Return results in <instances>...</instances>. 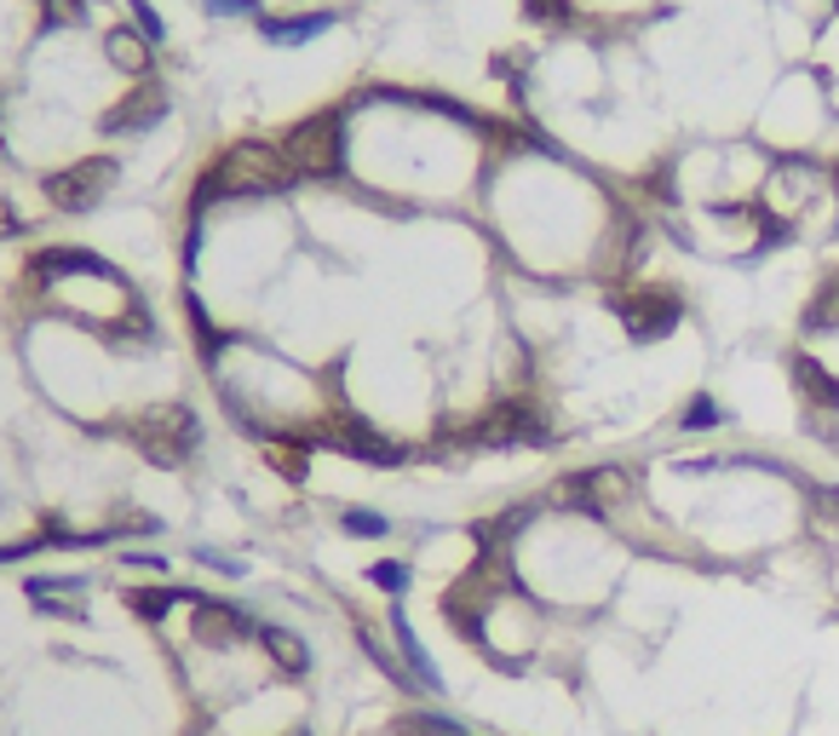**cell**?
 Returning <instances> with one entry per match:
<instances>
[{"mask_svg":"<svg viewBox=\"0 0 839 736\" xmlns=\"http://www.w3.org/2000/svg\"><path fill=\"white\" fill-rule=\"evenodd\" d=\"M23 276H30V288H46L53 294L58 283H69V276H92V283H110V288H133L126 276L104 260V253H92V248H35L30 260H23Z\"/></svg>","mask_w":839,"mask_h":736,"instance_id":"obj_4","label":"cell"},{"mask_svg":"<svg viewBox=\"0 0 839 736\" xmlns=\"http://www.w3.org/2000/svg\"><path fill=\"white\" fill-rule=\"evenodd\" d=\"M201 598V587H126L121 593V604L126 611H133L144 627H162L173 611H179V604H196Z\"/></svg>","mask_w":839,"mask_h":736,"instance_id":"obj_12","label":"cell"},{"mask_svg":"<svg viewBox=\"0 0 839 736\" xmlns=\"http://www.w3.org/2000/svg\"><path fill=\"white\" fill-rule=\"evenodd\" d=\"M190 558H196L201 570H213L219 581H242V575H247V564H242V558L219 552V547H190Z\"/></svg>","mask_w":839,"mask_h":736,"instance_id":"obj_22","label":"cell"},{"mask_svg":"<svg viewBox=\"0 0 839 736\" xmlns=\"http://www.w3.org/2000/svg\"><path fill=\"white\" fill-rule=\"evenodd\" d=\"M609 306H616V317H621L632 345H655V340H667L673 328L684 322V299L673 288H627V294L609 299Z\"/></svg>","mask_w":839,"mask_h":736,"instance_id":"obj_5","label":"cell"},{"mask_svg":"<svg viewBox=\"0 0 839 736\" xmlns=\"http://www.w3.org/2000/svg\"><path fill=\"white\" fill-rule=\"evenodd\" d=\"M368 587H379L386 598H402L415 587V564H409V558H374V564H368Z\"/></svg>","mask_w":839,"mask_h":736,"instance_id":"obj_16","label":"cell"},{"mask_svg":"<svg viewBox=\"0 0 839 736\" xmlns=\"http://www.w3.org/2000/svg\"><path fill=\"white\" fill-rule=\"evenodd\" d=\"M201 12H208V18H247V23L265 18L260 0H201Z\"/></svg>","mask_w":839,"mask_h":736,"instance_id":"obj_24","label":"cell"},{"mask_svg":"<svg viewBox=\"0 0 839 736\" xmlns=\"http://www.w3.org/2000/svg\"><path fill=\"white\" fill-rule=\"evenodd\" d=\"M104 58L126 75V81H144V75H156V46L139 41L133 23H121V30H104Z\"/></svg>","mask_w":839,"mask_h":736,"instance_id":"obj_10","label":"cell"},{"mask_svg":"<svg viewBox=\"0 0 839 736\" xmlns=\"http://www.w3.org/2000/svg\"><path fill=\"white\" fill-rule=\"evenodd\" d=\"M253 645L265 650V662L276 668V679H305V673H311V645H305L294 627L260 622V639H253Z\"/></svg>","mask_w":839,"mask_h":736,"instance_id":"obj_9","label":"cell"},{"mask_svg":"<svg viewBox=\"0 0 839 736\" xmlns=\"http://www.w3.org/2000/svg\"><path fill=\"white\" fill-rule=\"evenodd\" d=\"M167 110H173L167 81H162V75H144V81H126L121 105L104 110V133L110 139H121V133H150V127L167 121Z\"/></svg>","mask_w":839,"mask_h":736,"instance_id":"obj_6","label":"cell"},{"mask_svg":"<svg viewBox=\"0 0 839 736\" xmlns=\"http://www.w3.org/2000/svg\"><path fill=\"white\" fill-rule=\"evenodd\" d=\"M805 328H810V334H828V328H839V271L823 276V288L805 299Z\"/></svg>","mask_w":839,"mask_h":736,"instance_id":"obj_14","label":"cell"},{"mask_svg":"<svg viewBox=\"0 0 839 736\" xmlns=\"http://www.w3.org/2000/svg\"><path fill=\"white\" fill-rule=\"evenodd\" d=\"M787 374H794V392L810 403V409L839 415V374H828L817 358H805V351H794V358H787Z\"/></svg>","mask_w":839,"mask_h":736,"instance_id":"obj_11","label":"cell"},{"mask_svg":"<svg viewBox=\"0 0 839 736\" xmlns=\"http://www.w3.org/2000/svg\"><path fill=\"white\" fill-rule=\"evenodd\" d=\"M340 529L351 541H386L391 536V518L374 513V506H340Z\"/></svg>","mask_w":839,"mask_h":736,"instance_id":"obj_18","label":"cell"},{"mask_svg":"<svg viewBox=\"0 0 839 736\" xmlns=\"http://www.w3.org/2000/svg\"><path fill=\"white\" fill-rule=\"evenodd\" d=\"M260 41L265 46H305V41H317L328 30H340V12L334 7H311V12H265L260 23Z\"/></svg>","mask_w":839,"mask_h":736,"instance_id":"obj_8","label":"cell"},{"mask_svg":"<svg viewBox=\"0 0 839 736\" xmlns=\"http://www.w3.org/2000/svg\"><path fill=\"white\" fill-rule=\"evenodd\" d=\"M386 627H391V645H397V656H402V668H409L415 691H420V696H443L449 679H443L438 662H431V650H426V639L415 633V616H409V604H402V598H391Z\"/></svg>","mask_w":839,"mask_h":736,"instance_id":"obj_7","label":"cell"},{"mask_svg":"<svg viewBox=\"0 0 839 736\" xmlns=\"http://www.w3.org/2000/svg\"><path fill=\"white\" fill-rule=\"evenodd\" d=\"M46 552V536L35 529V536H23V541H0V564H23V558H35Z\"/></svg>","mask_w":839,"mask_h":736,"instance_id":"obj_25","label":"cell"},{"mask_svg":"<svg viewBox=\"0 0 839 736\" xmlns=\"http://www.w3.org/2000/svg\"><path fill=\"white\" fill-rule=\"evenodd\" d=\"M725 420H730V415L719 409L714 397H691V403L678 409V426H684V431H714V426H725Z\"/></svg>","mask_w":839,"mask_h":736,"instance_id":"obj_20","label":"cell"},{"mask_svg":"<svg viewBox=\"0 0 839 736\" xmlns=\"http://www.w3.org/2000/svg\"><path fill=\"white\" fill-rule=\"evenodd\" d=\"M121 564H126V570H150V575H167V558H162V552H139V547H126V552H121Z\"/></svg>","mask_w":839,"mask_h":736,"instance_id":"obj_27","label":"cell"},{"mask_svg":"<svg viewBox=\"0 0 839 736\" xmlns=\"http://www.w3.org/2000/svg\"><path fill=\"white\" fill-rule=\"evenodd\" d=\"M283 156L299 179H345V110L305 116L294 133L283 139Z\"/></svg>","mask_w":839,"mask_h":736,"instance_id":"obj_1","label":"cell"},{"mask_svg":"<svg viewBox=\"0 0 839 736\" xmlns=\"http://www.w3.org/2000/svg\"><path fill=\"white\" fill-rule=\"evenodd\" d=\"M41 616H53V622H87V604L81 598H58V593H35L30 598Z\"/></svg>","mask_w":839,"mask_h":736,"instance_id":"obj_23","label":"cell"},{"mask_svg":"<svg viewBox=\"0 0 839 736\" xmlns=\"http://www.w3.org/2000/svg\"><path fill=\"white\" fill-rule=\"evenodd\" d=\"M397 730H402V736H472L454 714H443V707H415V714L397 719Z\"/></svg>","mask_w":839,"mask_h":736,"instance_id":"obj_15","label":"cell"},{"mask_svg":"<svg viewBox=\"0 0 839 736\" xmlns=\"http://www.w3.org/2000/svg\"><path fill=\"white\" fill-rule=\"evenodd\" d=\"M518 7H523L529 23H541V30H552V35H564V30H575V23H581L575 0H518Z\"/></svg>","mask_w":839,"mask_h":736,"instance_id":"obj_17","label":"cell"},{"mask_svg":"<svg viewBox=\"0 0 839 736\" xmlns=\"http://www.w3.org/2000/svg\"><path fill=\"white\" fill-rule=\"evenodd\" d=\"M121 7H126V23L139 30V41H150L162 53V46H167V18L150 7V0H121Z\"/></svg>","mask_w":839,"mask_h":736,"instance_id":"obj_19","label":"cell"},{"mask_svg":"<svg viewBox=\"0 0 839 736\" xmlns=\"http://www.w3.org/2000/svg\"><path fill=\"white\" fill-rule=\"evenodd\" d=\"M357 650L368 656V662L386 673L391 684H402V691H415V679H409V668H402V656H397V645H386L379 639V627H368V622H357Z\"/></svg>","mask_w":839,"mask_h":736,"instance_id":"obj_13","label":"cell"},{"mask_svg":"<svg viewBox=\"0 0 839 736\" xmlns=\"http://www.w3.org/2000/svg\"><path fill=\"white\" fill-rule=\"evenodd\" d=\"M834 7H839V0H834Z\"/></svg>","mask_w":839,"mask_h":736,"instance_id":"obj_28","label":"cell"},{"mask_svg":"<svg viewBox=\"0 0 839 736\" xmlns=\"http://www.w3.org/2000/svg\"><path fill=\"white\" fill-rule=\"evenodd\" d=\"M115 156H87V162H69V167H58V173H46L41 179V201L53 213H92L98 201H104L110 190H115Z\"/></svg>","mask_w":839,"mask_h":736,"instance_id":"obj_2","label":"cell"},{"mask_svg":"<svg viewBox=\"0 0 839 736\" xmlns=\"http://www.w3.org/2000/svg\"><path fill=\"white\" fill-rule=\"evenodd\" d=\"M201 248H208V219H185V242H179V271H201Z\"/></svg>","mask_w":839,"mask_h":736,"instance_id":"obj_21","label":"cell"},{"mask_svg":"<svg viewBox=\"0 0 839 736\" xmlns=\"http://www.w3.org/2000/svg\"><path fill=\"white\" fill-rule=\"evenodd\" d=\"M190 639L201 650H213V656H231V650H242V645L260 639V616H253L247 604H236V598L201 593L190 604Z\"/></svg>","mask_w":839,"mask_h":736,"instance_id":"obj_3","label":"cell"},{"mask_svg":"<svg viewBox=\"0 0 839 736\" xmlns=\"http://www.w3.org/2000/svg\"><path fill=\"white\" fill-rule=\"evenodd\" d=\"M810 506H817V518L839 529V484H817L810 490Z\"/></svg>","mask_w":839,"mask_h":736,"instance_id":"obj_26","label":"cell"}]
</instances>
